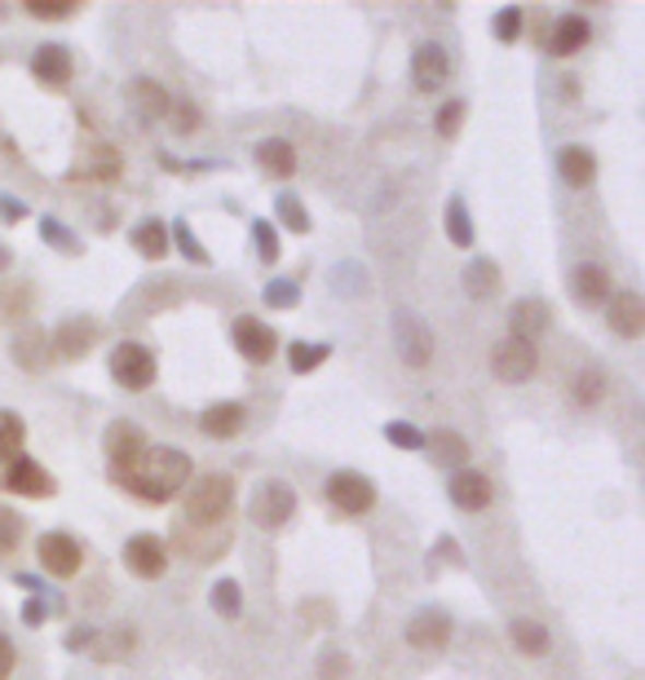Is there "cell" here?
<instances>
[{
	"mask_svg": "<svg viewBox=\"0 0 645 680\" xmlns=\"http://www.w3.org/2000/svg\"><path fill=\"white\" fill-rule=\"evenodd\" d=\"M40 345H45V331H40V327L23 331V336H19V345H14V350H19V367L36 372V367H40V363H36V350H40Z\"/></svg>",
	"mask_w": 645,
	"mask_h": 680,
	"instance_id": "obj_44",
	"label": "cell"
},
{
	"mask_svg": "<svg viewBox=\"0 0 645 680\" xmlns=\"http://www.w3.org/2000/svg\"><path fill=\"white\" fill-rule=\"evenodd\" d=\"M23 623H27V628H40V623H45V606H40V601H27V606H23Z\"/></svg>",
	"mask_w": 645,
	"mask_h": 680,
	"instance_id": "obj_52",
	"label": "cell"
},
{
	"mask_svg": "<svg viewBox=\"0 0 645 680\" xmlns=\"http://www.w3.org/2000/svg\"><path fill=\"white\" fill-rule=\"evenodd\" d=\"M385 437H389L394 446H402V450H420V446H424V433H420L415 424H407V420L385 424Z\"/></svg>",
	"mask_w": 645,
	"mask_h": 680,
	"instance_id": "obj_42",
	"label": "cell"
},
{
	"mask_svg": "<svg viewBox=\"0 0 645 680\" xmlns=\"http://www.w3.org/2000/svg\"><path fill=\"white\" fill-rule=\"evenodd\" d=\"M322 495H328V504H332V508H341L345 517H363V513H372V508H376V486H372V478L350 473V469L332 473V478H328V486H322Z\"/></svg>",
	"mask_w": 645,
	"mask_h": 680,
	"instance_id": "obj_5",
	"label": "cell"
},
{
	"mask_svg": "<svg viewBox=\"0 0 645 680\" xmlns=\"http://www.w3.org/2000/svg\"><path fill=\"white\" fill-rule=\"evenodd\" d=\"M27 14H32V19H40V23H58V19H71V14H75V5H40V0H32Z\"/></svg>",
	"mask_w": 645,
	"mask_h": 680,
	"instance_id": "obj_49",
	"label": "cell"
},
{
	"mask_svg": "<svg viewBox=\"0 0 645 680\" xmlns=\"http://www.w3.org/2000/svg\"><path fill=\"white\" fill-rule=\"evenodd\" d=\"M257 164H261L270 177H292V173H296V151H292V142H283V138H266V142H257Z\"/></svg>",
	"mask_w": 645,
	"mask_h": 680,
	"instance_id": "obj_28",
	"label": "cell"
},
{
	"mask_svg": "<svg viewBox=\"0 0 645 680\" xmlns=\"http://www.w3.org/2000/svg\"><path fill=\"white\" fill-rule=\"evenodd\" d=\"M394 345H398V354H402L407 367H424L429 359H434V331L424 327L420 314L398 309L394 314Z\"/></svg>",
	"mask_w": 645,
	"mask_h": 680,
	"instance_id": "obj_6",
	"label": "cell"
},
{
	"mask_svg": "<svg viewBox=\"0 0 645 680\" xmlns=\"http://www.w3.org/2000/svg\"><path fill=\"white\" fill-rule=\"evenodd\" d=\"M274 208H279V221L288 225L292 235H309V216H305V203L296 195H279Z\"/></svg>",
	"mask_w": 645,
	"mask_h": 680,
	"instance_id": "obj_36",
	"label": "cell"
},
{
	"mask_svg": "<svg viewBox=\"0 0 645 680\" xmlns=\"http://www.w3.org/2000/svg\"><path fill=\"white\" fill-rule=\"evenodd\" d=\"M261 301H266L270 309H292V305L301 301V288H296L292 279H274V283H266Z\"/></svg>",
	"mask_w": 645,
	"mask_h": 680,
	"instance_id": "obj_38",
	"label": "cell"
},
{
	"mask_svg": "<svg viewBox=\"0 0 645 680\" xmlns=\"http://www.w3.org/2000/svg\"><path fill=\"white\" fill-rule=\"evenodd\" d=\"M125 565H129V575H138V579H164V571H168V552H164L160 539H151V535H133V539L125 543Z\"/></svg>",
	"mask_w": 645,
	"mask_h": 680,
	"instance_id": "obj_12",
	"label": "cell"
},
{
	"mask_svg": "<svg viewBox=\"0 0 645 680\" xmlns=\"http://www.w3.org/2000/svg\"><path fill=\"white\" fill-rule=\"evenodd\" d=\"M517 32H521V10H500V14H495V36H500L504 45H513Z\"/></svg>",
	"mask_w": 645,
	"mask_h": 680,
	"instance_id": "obj_48",
	"label": "cell"
},
{
	"mask_svg": "<svg viewBox=\"0 0 645 680\" xmlns=\"http://www.w3.org/2000/svg\"><path fill=\"white\" fill-rule=\"evenodd\" d=\"M212 610H218L222 619H239L244 610V588L235 579H222L218 588H212Z\"/></svg>",
	"mask_w": 645,
	"mask_h": 680,
	"instance_id": "obj_35",
	"label": "cell"
},
{
	"mask_svg": "<svg viewBox=\"0 0 645 680\" xmlns=\"http://www.w3.org/2000/svg\"><path fill=\"white\" fill-rule=\"evenodd\" d=\"M345 676H350V654L332 649L318 658V680H345Z\"/></svg>",
	"mask_w": 645,
	"mask_h": 680,
	"instance_id": "obj_45",
	"label": "cell"
},
{
	"mask_svg": "<svg viewBox=\"0 0 645 680\" xmlns=\"http://www.w3.org/2000/svg\"><path fill=\"white\" fill-rule=\"evenodd\" d=\"M447 75H452V58H447V49L443 45H420L415 49V58H411V84L420 89V93H434V89H443L447 84Z\"/></svg>",
	"mask_w": 645,
	"mask_h": 680,
	"instance_id": "obj_13",
	"label": "cell"
},
{
	"mask_svg": "<svg viewBox=\"0 0 645 680\" xmlns=\"http://www.w3.org/2000/svg\"><path fill=\"white\" fill-rule=\"evenodd\" d=\"M571 296H575L579 305H606V301H610V274H606L601 266H593V261L575 266V270H571Z\"/></svg>",
	"mask_w": 645,
	"mask_h": 680,
	"instance_id": "obj_20",
	"label": "cell"
},
{
	"mask_svg": "<svg viewBox=\"0 0 645 680\" xmlns=\"http://www.w3.org/2000/svg\"><path fill=\"white\" fill-rule=\"evenodd\" d=\"M0 486H5L10 495H27V500H49L58 491V482L32 456H14L5 465V473H0Z\"/></svg>",
	"mask_w": 645,
	"mask_h": 680,
	"instance_id": "obj_10",
	"label": "cell"
},
{
	"mask_svg": "<svg viewBox=\"0 0 645 680\" xmlns=\"http://www.w3.org/2000/svg\"><path fill=\"white\" fill-rule=\"evenodd\" d=\"M10 671H14V645L0 636V680H10Z\"/></svg>",
	"mask_w": 645,
	"mask_h": 680,
	"instance_id": "obj_51",
	"label": "cell"
},
{
	"mask_svg": "<svg viewBox=\"0 0 645 680\" xmlns=\"http://www.w3.org/2000/svg\"><path fill=\"white\" fill-rule=\"evenodd\" d=\"M168 120H173V133L186 138V133L199 129V110H195V102H173L168 106Z\"/></svg>",
	"mask_w": 645,
	"mask_h": 680,
	"instance_id": "obj_43",
	"label": "cell"
},
{
	"mask_svg": "<svg viewBox=\"0 0 645 680\" xmlns=\"http://www.w3.org/2000/svg\"><path fill=\"white\" fill-rule=\"evenodd\" d=\"M244 424H248L244 402H212V407L199 415V429H203L208 437H235V433H244Z\"/></svg>",
	"mask_w": 645,
	"mask_h": 680,
	"instance_id": "obj_21",
	"label": "cell"
},
{
	"mask_svg": "<svg viewBox=\"0 0 645 680\" xmlns=\"http://www.w3.org/2000/svg\"><path fill=\"white\" fill-rule=\"evenodd\" d=\"M601 394H606V376H601V372H584V376L571 385L575 407H597V402H601Z\"/></svg>",
	"mask_w": 645,
	"mask_h": 680,
	"instance_id": "obj_37",
	"label": "cell"
},
{
	"mask_svg": "<svg viewBox=\"0 0 645 680\" xmlns=\"http://www.w3.org/2000/svg\"><path fill=\"white\" fill-rule=\"evenodd\" d=\"M465 102L460 97H452V102H443V110H438V120H434V129H438V138H456L460 133V120H465Z\"/></svg>",
	"mask_w": 645,
	"mask_h": 680,
	"instance_id": "obj_39",
	"label": "cell"
},
{
	"mask_svg": "<svg viewBox=\"0 0 645 680\" xmlns=\"http://www.w3.org/2000/svg\"><path fill=\"white\" fill-rule=\"evenodd\" d=\"M447 495H452V504H456L460 513H482V508L491 504L495 486H491V478L478 473V469H456L452 482H447Z\"/></svg>",
	"mask_w": 645,
	"mask_h": 680,
	"instance_id": "obj_15",
	"label": "cell"
},
{
	"mask_svg": "<svg viewBox=\"0 0 645 680\" xmlns=\"http://www.w3.org/2000/svg\"><path fill=\"white\" fill-rule=\"evenodd\" d=\"M549 305L540 301V296H521L513 309H508V327H513V336L517 340H530V336H540L544 327H549Z\"/></svg>",
	"mask_w": 645,
	"mask_h": 680,
	"instance_id": "obj_22",
	"label": "cell"
},
{
	"mask_svg": "<svg viewBox=\"0 0 645 680\" xmlns=\"http://www.w3.org/2000/svg\"><path fill=\"white\" fill-rule=\"evenodd\" d=\"M558 173H562L566 186L584 190V186H593V177H597V160H593V151H584V146H566V151L558 155Z\"/></svg>",
	"mask_w": 645,
	"mask_h": 680,
	"instance_id": "obj_27",
	"label": "cell"
},
{
	"mask_svg": "<svg viewBox=\"0 0 645 680\" xmlns=\"http://www.w3.org/2000/svg\"><path fill=\"white\" fill-rule=\"evenodd\" d=\"M447 239L456 244V248H473V221H469V208H465V199H452L447 203Z\"/></svg>",
	"mask_w": 645,
	"mask_h": 680,
	"instance_id": "obj_34",
	"label": "cell"
},
{
	"mask_svg": "<svg viewBox=\"0 0 645 680\" xmlns=\"http://www.w3.org/2000/svg\"><path fill=\"white\" fill-rule=\"evenodd\" d=\"M292 513H296V491H292L288 482L270 478V482H261V486L253 491L248 517H253L257 526H266V530H279V526H288V521H292Z\"/></svg>",
	"mask_w": 645,
	"mask_h": 680,
	"instance_id": "obj_4",
	"label": "cell"
},
{
	"mask_svg": "<svg viewBox=\"0 0 645 680\" xmlns=\"http://www.w3.org/2000/svg\"><path fill=\"white\" fill-rule=\"evenodd\" d=\"M23 442H27V424L14 411H0V469L14 456H23Z\"/></svg>",
	"mask_w": 645,
	"mask_h": 680,
	"instance_id": "obj_32",
	"label": "cell"
},
{
	"mask_svg": "<svg viewBox=\"0 0 645 680\" xmlns=\"http://www.w3.org/2000/svg\"><path fill=\"white\" fill-rule=\"evenodd\" d=\"M133 248H138L142 257L160 261V257L168 253V225H164V221H155V216L138 221V225H133Z\"/></svg>",
	"mask_w": 645,
	"mask_h": 680,
	"instance_id": "obj_29",
	"label": "cell"
},
{
	"mask_svg": "<svg viewBox=\"0 0 645 680\" xmlns=\"http://www.w3.org/2000/svg\"><path fill=\"white\" fill-rule=\"evenodd\" d=\"M102 446H106V460H112V469H116V465H129L133 456H142L146 433L138 424H129V420H116L112 429L102 433Z\"/></svg>",
	"mask_w": 645,
	"mask_h": 680,
	"instance_id": "obj_18",
	"label": "cell"
},
{
	"mask_svg": "<svg viewBox=\"0 0 645 680\" xmlns=\"http://www.w3.org/2000/svg\"><path fill=\"white\" fill-rule=\"evenodd\" d=\"M332 354V345H314V340H292V350H288V367L292 376H309L314 367H322Z\"/></svg>",
	"mask_w": 645,
	"mask_h": 680,
	"instance_id": "obj_33",
	"label": "cell"
},
{
	"mask_svg": "<svg viewBox=\"0 0 645 680\" xmlns=\"http://www.w3.org/2000/svg\"><path fill=\"white\" fill-rule=\"evenodd\" d=\"M513 645L521 649V654H530V658H540V654H549V645H553V636H549V628L544 623H535V619H513Z\"/></svg>",
	"mask_w": 645,
	"mask_h": 680,
	"instance_id": "obj_30",
	"label": "cell"
},
{
	"mask_svg": "<svg viewBox=\"0 0 645 680\" xmlns=\"http://www.w3.org/2000/svg\"><path fill=\"white\" fill-rule=\"evenodd\" d=\"M71 71H75V62H71V49H67V45H40V49L32 54V75H36L45 89H62V84L71 80Z\"/></svg>",
	"mask_w": 645,
	"mask_h": 680,
	"instance_id": "obj_17",
	"label": "cell"
},
{
	"mask_svg": "<svg viewBox=\"0 0 645 680\" xmlns=\"http://www.w3.org/2000/svg\"><path fill=\"white\" fill-rule=\"evenodd\" d=\"M173 548L186 556V561H218L226 548H231V526H190L177 517L173 526Z\"/></svg>",
	"mask_w": 645,
	"mask_h": 680,
	"instance_id": "obj_3",
	"label": "cell"
},
{
	"mask_svg": "<svg viewBox=\"0 0 645 680\" xmlns=\"http://www.w3.org/2000/svg\"><path fill=\"white\" fill-rule=\"evenodd\" d=\"M36 556H40V565H45L54 579H71V575H80V565H84V552H80V543H75L67 530L40 535Z\"/></svg>",
	"mask_w": 645,
	"mask_h": 680,
	"instance_id": "obj_9",
	"label": "cell"
},
{
	"mask_svg": "<svg viewBox=\"0 0 645 680\" xmlns=\"http://www.w3.org/2000/svg\"><path fill=\"white\" fill-rule=\"evenodd\" d=\"M112 482L125 486L142 504H168L190 482V456L177 446H146L129 465L112 469Z\"/></svg>",
	"mask_w": 645,
	"mask_h": 680,
	"instance_id": "obj_1",
	"label": "cell"
},
{
	"mask_svg": "<svg viewBox=\"0 0 645 680\" xmlns=\"http://www.w3.org/2000/svg\"><path fill=\"white\" fill-rule=\"evenodd\" d=\"M231 508H235V482L226 473H203L186 491L181 521H190V526H226Z\"/></svg>",
	"mask_w": 645,
	"mask_h": 680,
	"instance_id": "obj_2",
	"label": "cell"
},
{
	"mask_svg": "<svg viewBox=\"0 0 645 680\" xmlns=\"http://www.w3.org/2000/svg\"><path fill=\"white\" fill-rule=\"evenodd\" d=\"M120 168H125V160H120L112 146L93 142V146H89V164H75L71 177H75V181H80V177H89V181H116Z\"/></svg>",
	"mask_w": 645,
	"mask_h": 680,
	"instance_id": "obj_26",
	"label": "cell"
},
{
	"mask_svg": "<svg viewBox=\"0 0 645 680\" xmlns=\"http://www.w3.org/2000/svg\"><path fill=\"white\" fill-rule=\"evenodd\" d=\"M10 270V248H0V274Z\"/></svg>",
	"mask_w": 645,
	"mask_h": 680,
	"instance_id": "obj_53",
	"label": "cell"
},
{
	"mask_svg": "<svg viewBox=\"0 0 645 680\" xmlns=\"http://www.w3.org/2000/svg\"><path fill=\"white\" fill-rule=\"evenodd\" d=\"M19 539H23V521L10 508H0V552H14Z\"/></svg>",
	"mask_w": 645,
	"mask_h": 680,
	"instance_id": "obj_46",
	"label": "cell"
},
{
	"mask_svg": "<svg viewBox=\"0 0 645 680\" xmlns=\"http://www.w3.org/2000/svg\"><path fill=\"white\" fill-rule=\"evenodd\" d=\"M129 102L142 110L146 120H160V116H168V93H164V84L160 80H151V75H133L129 80Z\"/></svg>",
	"mask_w": 645,
	"mask_h": 680,
	"instance_id": "obj_24",
	"label": "cell"
},
{
	"mask_svg": "<svg viewBox=\"0 0 645 680\" xmlns=\"http://www.w3.org/2000/svg\"><path fill=\"white\" fill-rule=\"evenodd\" d=\"M253 244H257V253H261L266 266L279 261V235H274V225H270V221H257V225H253Z\"/></svg>",
	"mask_w": 645,
	"mask_h": 680,
	"instance_id": "obj_41",
	"label": "cell"
},
{
	"mask_svg": "<svg viewBox=\"0 0 645 680\" xmlns=\"http://www.w3.org/2000/svg\"><path fill=\"white\" fill-rule=\"evenodd\" d=\"M112 376L129 389V394H142L151 389L155 380V354L146 345H138V340H125V345L112 350Z\"/></svg>",
	"mask_w": 645,
	"mask_h": 680,
	"instance_id": "obj_7",
	"label": "cell"
},
{
	"mask_svg": "<svg viewBox=\"0 0 645 680\" xmlns=\"http://www.w3.org/2000/svg\"><path fill=\"white\" fill-rule=\"evenodd\" d=\"M588 36H593L588 19H579V14H566V19H558V27H553L549 54H553V58H571V54H579V49L588 45Z\"/></svg>",
	"mask_w": 645,
	"mask_h": 680,
	"instance_id": "obj_25",
	"label": "cell"
},
{
	"mask_svg": "<svg viewBox=\"0 0 645 680\" xmlns=\"http://www.w3.org/2000/svg\"><path fill=\"white\" fill-rule=\"evenodd\" d=\"M452 641V614L447 610H420L411 623H407V645L415 649H443Z\"/></svg>",
	"mask_w": 645,
	"mask_h": 680,
	"instance_id": "obj_16",
	"label": "cell"
},
{
	"mask_svg": "<svg viewBox=\"0 0 645 680\" xmlns=\"http://www.w3.org/2000/svg\"><path fill=\"white\" fill-rule=\"evenodd\" d=\"M420 450H429V456H434V465H443V469H460V465L469 460V442H465L456 429H434V437H424Z\"/></svg>",
	"mask_w": 645,
	"mask_h": 680,
	"instance_id": "obj_23",
	"label": "cell"
},
{
	"mask_svg": "<svg viewBox=\"0 0 645 680\" xmlns=\"http://www.w3.org/2000/svg\"><path fill=\"white\" fill-rule=\"evenodd\" d=\"M40 235H45V239H54V244H58L62 253H80V244H75V235L67 231V225H58L54 216H45V221H40Z\"/></svg>",
	"mask_w": 645,
	"mask_h": 680,
	"instance_id": "obj_47",
	"label": "cell"
},
{
	"mask_svg": "<svg viewBox=\"0 0 645 680\" xmlns=\"http://www.w3.org/2000/svg\"><path fill=\"white\" fill-rule=\"evenodd\" d=\"M535 367H540V354H535L530 340H500V345L491 350V372L504 380V385H526L535 376Z\"/></svg>",
	"mask_w": 645,
	"mask_h": 680,
	"instance_id": "obj_8",
	"label": "cell"
},
{
	"mask_svg": "<svg viewBox=\"0 0 645 680\" xmlns=\"http://www.w3.org/2000/svg\"><path fill=\"white\" fill-rule=\"evenodd\" d=\"M23 216H27V203L23 199L0 195V221H23Z\"/></svg>",
	"mask_w": 645,
	"mask_h": 680,
	"instance_id": "obj_50",
	"label": "cell"
},
{
	"mask_svg": "<svg viewBox=\"0 0 645 680\" xmlns=\"http://www.w3.org/2000/svg\"><path fill=\"white\" fill-rule=\"evenodd\" d=\"M231 336H235V350H239L248 363H270V359L279 354V336H274V327L261 323V318H253V314H239Z\"/></svg>",
	"mask_w": 645,
	"mask_h": 680,
	"instance_id": "obj_11",
	"label": "cell"
},
{
	"mask_svg": "<svg viewBox=\"0 0 645 680\" xmlns=\"http://www.w3.org/2000/svg\"><path fill=\"white\" fill-rule=\"evenodd\" d=\"M495 283H500L495 261L473 257V261H469V270H465V292H469L473 301H486V296H495Z\"/></svg>",
	"mask_w": 645,
	"mask_h": 680,
	"instance_id": "obj_31",
	"label": "cell"
},
{
	"mask_svg": "<svg viewBox=\"0 0 645 680\" xmlns=\"http://www.w3.org/2000/svg\"><path fill=\"white\" fill-rule=\"evenodd\" d=\"M606 327L623 340H636L645 331V301L636 292H610L606 301Z\"/></svg>",
	"mask_w": 645,
	"mask_h": 680,
	"instance_id": "obj_14",
	"label": "cell"
},
{
	"mask_svg": "<svg viewBox=\"0 0 645 680\" xmlns=\"http://www.w3.org/2000/svg\"><path fill=\"white\" fill-rule=\"evenodd\" d=\"M173 239H177V248H181V257H190L195 266H208L212 257L199 248V239H195V231H190V225L186 221H173Z\"/></svg>",
	"mask_w": 645,
	"mask_h": 680,
	"instance_id": "obj_40",
	"label": "cell"
},
{
	"mask_svg": "<svg viewBox=\"0 0 645 680\" xmlns=\"http://www.w3.org/2000/svg\"><path fill=\"white\" fill-rule=\"evenodd\" d=\"M93 340H97V323L93 318H67L54 336V350L58 359H84L93 350Z\"/></svg>",
	"mask_w": 645,
	"mask_h": 680,
	"instance_id": "obj_19",
	"label": "cell"
}]
</instances>
